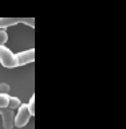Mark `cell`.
<instances>
[{
	"label": "cell",
	"mask_w": 126,
	"mask_h": 129,
	"mask_svg": "<svg viewBox=\"0 0 126 129\" xmlns=\"http://www.w3.org/2000/svg\"><path fill=\"white\" fill-rule=\"evenodd\" d=\"M0 116L3 118V126L4 129H12L14 128V110L10 108H4L0 109Z\"/></svg>",
	"instance_id": "4"
},
{
	"label": "cell",
	"mask_w": 126,
	"mask_h": 129,
	"mask_svg": "<svg viewBox=\"0 0 126 129\" xmlns=\"http://www.w3.org/2000/svg\"><path fill=\"white\" fill-rule=\"evenodd\" d=\"M20 100L18 97H10V104H8V108L12 109V110H15V109H18L20 106Z\"/></svg>",
	"instance_id": "7"
},
{
	"label": "cell",
	"mask_w": 126,
	"mask_h": 129,
	"mask_svg": "<svg viewBox=\"0 0 126 129\" xmlns=\"http://www.w3.org/2000/svg\"><path fill=\"white\" fill-rule=\"evenodd\" d=\"M15 58H16V64L18 66L32 63L35 60V50L30 48V50H26V51H20L18 54H15Z\"/></svg>",
	"instance_id": "3"
},
{
	"label": "cell",
	"mask_w": 126,
	"mask_h": 129,
	"mask_svg": "<svg viewBox=\"0 0 126 129\" xmlns=\"http://www.w3.org/2000/svg\"><path fill=\"white\" fill-rule=\"evenodd\" d=\"M27 106H28V110H30L31 116H35V95L31 97V100H30Z\"/></svg>",
	"instance_id": "8"
},
{
	"label": "cell",
	"mask_w": 126,
	"mask_h": 129,
	"mask_svg": "<svg viewBox=\"0 0 126 129\" xmlns=\"http://www.w3.org/2000/svg\"><path fill=\"white\" fill-rule=\"evenodd\" d=\"M19 22H20V19H16V18H0V28L6 30L7 27L15 26Z\"/></svg>",
	"instance_id": "5"
},
{
	"label": "cell",
	"mask_w": 126,
	"mask_h": 129,
	"mask_svg": "<svg viewBox=\"0 0 126 129\" xmlns=\"http://www.w3.org/2000/svg\"><path fill=\"white\" fill-rule=\"evenodd\" d=\"M0 63L3 64L4 67H16V58L15 54L12 52L8 47H6L4 44H0Z\"/></svg>",
	"instance_id": "2"
},
{
	"label": "cell",
	"mask_w": 126,
	"mask_h": 129,
	"mask_svg": "<svg viewBox=\"0 0 126 129\" xmlns=\"http://www.w3.org/2000/svg\"><path fill=\"white\" fill-rule=\"evenodd\" d=\"M7 40H8V34H7V31L4 30V28H0V44L7 43Z\"/></svg>",
	"instance_id": "9"
},
{
	"label": "cell",
	"mask_w": 126,
	"mask_h": 129,
	"mask_svg": "<svg viewBox=\"0 0 126 129\" xmlns=\"http://www.w3.org/2000/svg\"><path fill=\"white\" fill-rule=\"evenodd\" d=\"M16 114L14 117V126L16 128H23L28 124V121L31 118V113L28 110L27 104H20V106L16 109Z\"/></svg>",
	"instance_id": "1"
},
{
	"label": "cell",
	"mask_w": 126,
	"mask_h": 129,
	"mask_svg": "<svg viewBox=\"0 0 126 129\" xmlns=\"http://www.w3.org/2000/svg\"><path fill=\"white\" fill-rule=\"evenodd\" d=\"M10 94L8 93H0V109L8 108V104H10Z\"/></svg>",
	"instance_id": "6"
},
{
	"label": "cell",
	"mask_w": 126,
	"mask_h": 129,
	"mask_svg": "<svg viewBox=\"0 0 126 129\" xmlns=\"http://www.w3.org/2000/svg\"><path fill=\"white\" fill-rule=\"evenodd\" d=\"M8 91H10V85L6 82L0 83V93H8Z\"/></svg>",
	"instance_id": "10"
}]
</instances>
